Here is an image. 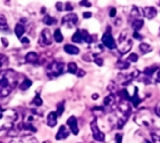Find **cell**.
<instances>
[{
  "instance_id": "cell-1",
  "label": "cell",
  "mask_w": 160,
  "mask_h": 143,
  "mask_svg": "<svg viewBox=\"0 0 160 143\" xmlns=\"http://www.w3.org/2000/svg\"><path fill=\"white\" fill-rule=\"evenodd\" d=\"M18 74L12 69L0 70V98L8 96L18 84Z\"/></svg>"
},
{
  "instance_id": "cell-2",
  "label": "cell",
  "mask_w": 160,
  "mask_h": 143,
  "mask_svg": "<svg viewBox=\"0 0 160 143\" xmlns=\"http://www.w3.org/2000/svg\"><path fill=\"white\" fill-rule=\"evenodd\" d=\"M18 120V113L12 109H0V136L9 132L15 122Z\"/></svg>"
},
{
  "instance_id": "cell-3",
  "label": "cell",
  "mask_w": 160,
  "mask_h": 143,
  "mask_svg": "<svg viewBox=\"0 0 160 143\" xmlns=\"http://www.w3.org/2000/svg\"><path fill=\"white\" fill-rule=\"evenodd\" d=\"M133 46V41L130 38L129 33L128 30H124L118 38V44H117V49L121 54H126L128 52Z\"/></svg>"
},
{
  "instance_id": "cell-4",
  "label": "cell",
  "mask_w": 160,
  "mask_h": 143,
  "mask_svg": "<svg viewBox=\"0 0 160 143\" xmlns=\"http://www.w3.org/2000/svg\"><path fill=\"white\" fill-rule=\"evenodd\" d=\"M64 70H65V65H64V63L57 62V61H54V62L51 63L46 67V73H47V75L51 79L59 77L60 75H62L64 73Z\"/></svg>"
},
{
  "instance_id": "cell-5",
  "label": "cell",
  "mask_w": 160,
  "mask_h": 143,
  "mask_svg": "<svg viewBox=\"0 0 160 143\" xmlns=\"http://www.w3.org/2000/svg\"><path fill=\"white\" fill-rule=\"evenodd\" d=\"M135 122L142 126L149 127L154 123V119H153L152 113L149 111L142 110L137 113V115L135 117Z\"/></svg>"
},
{
  "instance_id": "cell-6",
  "label": "cell",
  "mask_w": 160,
  "mask_h": 143,
  "mask_svg": "<svg viewBox=\"0 0 160 143\" xmlns=\"http://www.w3.org/2000/svg\"><path fill=\"white\" fill-rule=\"evenodd\" d=\"M90 127H91V130H92L93 138H94L97 141H98V142H103V141H105V135H104V133L99 129L97 119H94V120L91 122Z\"/></svg>"
},
{
  "instance_id": "cell-7",
  "label": "cell",
  "mask_w": 160,
  "mask_h": 143,
  "mask_svg": "<svg viewBox=\"0 0 160 143\" xmlns=\"http://www.w3.org/2000/svg\"><path fill=\"white\" fill-rule=\"evenodd\" d=\"M78 22H79V18H78V15L75 13H68L62 18V25L69 29L75 27Z\"/></svg>"
},
{
  "instance_id": "cell-8",
  "label": "cell",
  "mask_w": 160,
  "mask_h": 143,
  "mask_svg": "<svg viewBox=\"0 0 160 143\" xmlns=\"http://www.w3.org/2000/svg\"><path fill=\"white\" fill-rule=\"evenodd\" d=\"M52 37L53 36H52L51 31L48 28H46L41 31L40 37L38 39V43L41 46H50L52 43Z\"/></svg>"
},
{
  "instance_id": "cell-9",
  "label": "cell",
  "mask_w": 160,
  "mask_h": 143,
  "mask_svg": "<svg viewBox=\"0 0 160 143\" xmlns=\"http://www.w3.org/2000/svg\"><path fill=\"white\" fill-rule=\"evenodd\" d=\"M101 40H102V43H103V45H105L108 49H110V50H113V49H115L116 48V42H115V40H114V38H113V37L112 36V34H111V30L109 29V31H107L104 35H103V37H102V38H101Z\"/></svg>"
},
{
  "instance_id": "cell-10",
  "label": "cell",
  "mask_w": 160,
  "mask_h": 143,
  "mask_svg": "<svg viewBox=\"0 0 160 143\" xmlns=\"http://www.w3.org/2000/svg\"><path fill=\"white\" fill-rule=\"evenodd\" d=\"M104 107L108 110H114L116 108V97L114 95H110L105 97L104 101Z\"/></svg>"
},
{
  "instance_id": "cell-11",
  "label": "cell",
  "mask_w": 160,
  "mask_h": 143,
  "mask_svg": "<svg viewBox=\"0 0 160 143\" xmlns=\"http://www.w3.org/2000/svg\"><path fill=\"white\" fill-rule=\"evenodd\" d=\"M67 125L68 126L70 131L74 134V135H78L79 134V127H78V122L75 116H71L68 119L67 121Z\"/></svg>"
},
{
  "instance_id": "cell-12",
  "label": "cell",
  "mask_w": 160,
  "mask_h": 143,
  "mask_svg": "<svg viewBox=\"0 0 160 143\" xmlns=\"http://www.w3.org/2000/svg\"><path fill=\"white\" fill-rule=\"evenodd\" d=\"M142 15L145 18H147L149 20H152L158 15V10L154 7H145L142 8Z\"/></svg>"
},
{
  "instance_id": "cell-13",
  "label": "cell",
  "mask_w": 160,
  "mask_h": 143,
  "mask_svg": "<svg viewBox=\"0 0 160 143\" xmlns=\"http://www.w3.org/2000/svg\"><path fill=\"white\" fill-rule=\"evenodd\" d=\"M68 136H69V131L68 130L66 126H61L58 132H57V134H56V136H55V139L57 141H61V140L67 139Z\"/></svg>"
},
{
  "instance_id": "cell-14",
  "label": "cell",
  "mask_w": 160,
  "mask_h": 143,
  "mask_svg": "<svg viewBox=\"0 0 160 143\" xmlns=\"http://www.w3.org/2000/svg\"><path fill=\"white\" fill-rule=\"evenodd\" d=\"M57 114L55 111H52L47 116V125L50 127H54L57 125Z\"/></svg>"
},
{
  "instance_id": "cell-15",
  "label": "cell",
  "mask_w": 160,
  "mask_h": 143,
  "mask_svg": "<svg viewBox=\"0 0 160 143\" xmlns=\"http://www.w3.org/2000/svg\"><path fill=\"white\" fill-rule=\"evenodd\" d=\"M64 50L68 54H74V55H76V54H79L80 53V49L78 47L74 46V45H71V44L65 45Z\"/></svg>"
},
{
  "instance_id": "cell-16",
  "label": "cell",
  "mask_w": 160,
  "mask_h": 143,
  "mask_svg": "<svg viewBox=\"0 0 160 143\" xmlns=\"http://www.w3.org/2000/svg\"><path fill=\"white\" fill-rule=\"evenodd\" d=\"M140 8L137 7H133L131 11H130V15H129V22H132L134 20H137V19H141V15L142 13L140 12Z\"/></svg>"
},
{
  "instance_id": "cell-17",
  "label": "cell",
  "mask_w": 160,
  "mask_h": 143,
  "mask_svg": "<svg viewBox=\"0 0 160 143\" xmlns=\"http://www.w3.org/2000/svg\"><path fill=\"white\" fill-rule=\"evenodd\" d=\"M144 24V22L142 19H137L131 22V27L135 30V32H139Z\"/></svg>"
},
{
  "instance_id": "cell-18",
  "label": "cell",
  "mask_w": 160,
  "mask_h": 143,
  "mask_svg": "<svg viewBox=\"0 0 160 143\" xmlns=\"http://www.w3.org/2000/svg\"><path fill=\"white\" fill-rule=\"evenodd\" d=\"M82 32V41L88 43V44H93L94 43V37L92 35L88 33L87 30H81Z\"/></svg>"
},
{
  "instance_id": "cell-19",
  "label": "cell",
  "mask_w": 160,
  "mask_h": 143,
  "mask_svg": "<svg viewBox=\"0 0 160 143\" xmlns=\"http://www.w3.org/2000/svg\"><path fill=\"white\" fill-rule=\"evenodd\" d=\"M38 60V55L34 52H28L26 55H25V61L27 63H30V64H36Z\"/></svg>"
},
{
  "instance_id": "cell-20",
  "label": "cell",
  "mask_w": 160,
  "mask_h": 143,
  "mask_svg": "<svg viewBox=\"0 0 160 143\" xmlns=\"http://www.w3.org/2000/svg\"><path fill=\"white\" fill-rule=\"evenodd\" d=\"M158 69H159L158 67H157V66H151V67H146L144 69L143 74L145 76H147L148 78H151V77H153L154 73H156Z\"/></svg>"
},
{
  "instance_id": "cell-21",
  "label": "cell",
  "mask_w": 160,
  "mask_h": 143,
  "mask_svg": "<svg viewBox=\"0 0 160 143\" xmlns=\"http://www.w3.org/2000/svg\"><path fill=\"white\" fill-rule=\"evenodd\" d=\"M14 32H15V35L17 36V37H18V38H21L22 36H23V34H24V32H25V28H24L23 24H22V23H17L16 26H15Z\"/></svg>"
},
{
  "instance_id": "cell-22",
  "label": "cell",
  "mask_w": 160,
  "mask_h": 143,
  "mask_svg": "<svg viewBox=\"0 0 160 143\" xmlns=\"http://www.w3.org/2000/svg\"><path fill=\"white\" fill-rule=\"evenodd\" d=\"M129 67H130V64L128 60L127 61L126 60H119L116 63V67L121 69V70H126V69L129 68Z\"/></svg>"
},
{
  "instance_id": "cell-23",
  "label": "cell",
  "mask_w": 160,
  "mask_h": 143,
  "mask_svg": "<svg viewBox=\"0 0 160 143\" xmlns=\"http://www.w3.org/2000/svg\"><path fill=\"white\" fill-rule=\"evenodd\" d=\"M7 30H8L7 19L3 14H0V31H7Z\"/></svg>"
},
{
  "instance_id": "cell-24",
  "label": "cell",
  "mask_w": 160,
  "mask_h": 143,
  "mask_svg": "<svg viewBox=\"0 0 160 143\" xmlns=\"http://www.w3.org/2000/svg\"><path fill=\"white\" fill-rule=\"evenodd\" d=\"M140 51L142 52V53L144 54V53H148V52H152L153 48L148 43H141L140 44Z\"/></svg>"
},
{
  "instance_id": "cell-25",
  "label": "cell",
  "mask_w": 160,
  "mask_h": 143,
  "mask_svg": "<svg viewBox=\"0 0 160 143\" xmlns=\"http://www.w3.org/2000/svg\"><path fill=\"white\" fill-rule=\"evenodd\" d=\"M43 22L47 25H53L57 22L56 19H54L53 17L50 16L49 14L45 15V17L43 18Z\"/></svg>"
},
{
  "instance_id": "cell-26",
  "label": "cell",
  "mask_w": 160,
  "mask_h": 143,
  "mask_svg": "<svg viewBox=\"0 0 160 143\" xmlns=\"http://www.w3.org/2000/svg\"><path fill=\"white\" fill-rule=\"evenodd\" d=\"M71 40L74 42V43H81L82 41V32L81 30H77L75 32V34L72 36L71 37Z\"/></svg>"
},
{
  "instance_id": "cell-27",
  "label": "cell",
  "mask_w": 160,
  "mask_h": 143,
  "mask_svg": "<svg viewBox=\"0 0 160 143\" xmlns=\"http://www.w3.org/2000/svg\"><path fill=\"white\" fill-rule=\"evenodd\" d=\"M53 38L55 39V41H56L57 43H60V42H62V41L64 40V37H63V35H62L60 29H56V30L54 31Z\"/></svg>"
},
{
  "instance_id": "cell-28",
  "label": "cell",
  "mask_w": 160,
  "mask_h": 143,
  "mask_svg": "<svg viewBox=\"0 0 160 143\" xmlns=\"http://www.w3.org/2000/svg\"><path fill=\"white\" fill-rule=\"evenodd\" d=\"M78 70H79V69H78V67H77L76 63L71 62V63H69V64L68 65V71L69 73H71V74H76Z\"/></svg>"
},
{
  "instance_id": "cell-29",
  "label": "cell",
  "mask_w": 160,
  "mask_h": 143,
  "mask_svg": "<svg viewBox=\"0 0 160 143\" xmlns=\"http://www.w3.org/2000/svg\"><path fill=\"white\" fill-rule=\"evenodd\" d=\"M31 85H32V81H31L30 80H28V79H25V80L21 83L20 89H21L22 91H25V90H27Z\"/></svg>"
},
{
  "instance_id": "cell-30",
  "label": "cell",
  "mask_w": 160,
  "mask_h": 143,
  "mask_svg": "<svg viewBox=\"0 0 160 143\" xmlns=\"http://www.w3.org/2000/svg\"><path fill=\"white\" fill-rule=\"evenodd\" d=\"M34 106H36V107H40L41 105H42V103H43V101H42V99H41V97H40V96L38 95V94H37L36 95V96H35V98L32 100V102H31Z\"/></svg>"
},
{
  "instance_id": "cell-31",
  "label": "cell",
  "mask_w": 160,
  "mask_h": 143,
  "mask_svg": "<svg viewBox=\"0 0 160 143\" xmlns=\"http://www.w3.org/2000/svg\"><path fill=\"white\" fill-rule=\"evenodd\" d=\"M8 65V58L6 55L0 53V68Z\"/></svg>"
},
{
  "instance_id": "cell-32",
  "label": "cell",
  "mask_w": 160,
  "mask_h": 143,
  "mask_svg": "<svg viewBox=\"0 0 160 143\" xmlns=\"http://www.w3.org/2000/svg\"><path fill=\"white\" fill-rule=\"evenodd\" d=\"M64 111H65V102L63 101V102H61V103H59L57 105V111L55 112H56L57 116H61L63 114Z\"/></svg>"
},
{
  "instance_id": "cell-33",
  "label": "cell",
  "mask_w": 160,
  "mask_h": 143,
  "mask_svg": "<svg viewBox=\"0 0 160 143\" xmlns=\"http://www.w3.org/2000/svg\"><path fill=\"white\" fill-rule=\"evenodd\" d=\"M128 62H133V63H136L138 60H139V56L137 53H130V55L128 57L127 59Z\"/></svg>"
},
{
  "instance_id": "cell-34",
  "label": "cell",
  "mask_w": 160,
  "mask_h": 143,
  "mask_svg": "<svg viewBox=\"0 0 160 143\" xmlns=\"http://www.w3.org/2000/svg\"><path fill=\"white\" fill-rule=\"evenodd\" d=\"M21 143H38V141L35 138L25 137V138H22V140L21 141Z\"/></svg>"
},
{
  "instance_id": "cell-35",
  "label": "cell",
  "mask_w": 160,
  "mask_h": 143,
  "mask_svg": "<svg viewBox=\"0 0 160 143\" xmlns=\"http://www.w3.org/2000/svg\"><path fill=\"white\" fill-rule=\"evenodd\" d=\"M93 112L96 113V114L98 113V114L101 116V115L105 112V109H104L103 107H97V108H94V109H93Z\"/></svg>"
},
{
  "instance_id": "cell-36",
  "label": "cell",
  "mask_w": 160,
  "mask_h": 143,
  "mask_svg": "<svg viewBox=\"0 0 160 143\" xmlns=\"http://www.w3.org/2000/svg\"><path fill=\"white\" fill-rule=\"evenodd\" d=\"M94 62L98 65V66H99V67H101V66H103V59L102 58H100V57H98V56H95L94 57Z\"/></svg>"
},
{
  "instance_id": "cell-37",
  "label": "cell",
  "mask_w": 160,
  "mask_h": 143,
  "mask_svg": "<svg viewBox=\"0 0 160 143\" xmlns=\"http://www.w3.org/2000/svg\"><path fill=\"white\" fill-rule=\"evenodd\" d=\"M133 37H134L136 39H139V40H142V39L143 38V37H142L139 32H135V31H134V33H133Z\"/></svg>"
},
{
  "instance_id": "cell-38",
  "label": "cell",
  "mask_w": 160,
  "mask_h": 143,
  "mask_svg": "<svg viewBox=\"0 0 160 143\" xmlns=\"http://www.w3.org/2000/svg\"><path fill=\"white\" fill-rule=\"evenodd\" d=\"M122 140H123V136L121 134H116L115 135V141L116 143H122Z\"/></svg>"
},
{
  "instance_id": "cell-39",
  "label": "cell",
  "mask_w": 160,
  "mask_h": 143,
  "mask_svg": "<svg viewBox=\"0 0 160 143\" xmlns=\"http://www.w3.org/2000/svg\"><path fill=\"white\" fill-rule=\"evenodd\" d=\"M56 8L59 10V11H62L63 9H65V7L63 6V4L61 2H57L56 3Z\"/></svg>"
},
{
  "instance_id": "cell-40",
  "label": "cell",
  "mask_w": 160,
  "mask_h": 143,
  "mask_svg": "<svg viewBox=\"0 0 160 143\" xmlns=\"http://www.w3.org/2000/svg\"><path fill=\"white\" fill-rule=\"evenodd\" d=\"M73 9V7L71 6V4L70 3H67L66 4V6H65V10H67V11H70V10H72Z\"/></svg>"
},
{
  "instance_id": "cell-41",
  "label": "cell",
  "mask_w": 160,
  "mask_h": 143,
  "mask_svg": "<svg viewBox=\"0 0 160 143\" xmlns=\"http://www.w3.org/2000/svg\"><path fill=\"white\" fill-rule=\"evenodd\" d=\"M76 74H77V76H78V77H80V78H81V77H83V76L85 75V71H84V70H82V69H79V70L77 71V73H76Z\"/></svg>"
},
{
  "instance_id": "cell-42",
  "label": "cell",
  "mask_w": 160,
  "mask_h": 143,
  "mask_svg": "<svg viewBox=\"0 0 160 143\" xmlns=\"http://www.w3.org/2000/svg\"><path fill=\"white\" fill-rule=\"evenodd\" d=\"M80 5L84 6V7H91V3L88 2V1H81V2H80Z\"/></svg>"
},
{
  "instance_id": "cell-43",
  "label": "cell",
  "mask_w": 160,
  "mask_h": 143,
  "mask_svg": "<svg viewBox=\"0 0 160 143\" xmlns=\"http://www.w3.org/2000/svg\"><path fill=\"white\" fill-rule=\"evenodd\" d=\"M155 111H156V113H157V114H158V115L160 117V102L159 103H158V105H157V107H156Z\"/></svg>"
},
{
  "instance_id": "cell-44",
  "label": "cell",
  "mask_w": 160,
  "mask_h": 143,
  "mask_svg": "<svg viewBox=\"0 0 160 143\" xmlns=\"http://www.w3.org/2000/svg\"><path fill=\"white\" fill-rule=\"evenodd\" d=\"M115 15H116V9L114 7H112L111 9V12H110V16L111 17H115Z\"/></svg>"
},
{
  "instance_id": "cell-45",
  "label": "cell",
  "mask_w": 160,
  "mask_h": 143,
  "mask_svg": "<svg viewBox=\"0 0 160 143\" xmlns=\"http://www.w3.org/2000/svg\"><path fill=\"white\" fill-rule=\"evenodd\" d=\"M21 42L22 43H24V44H29L30 43V40L27 37H22V38H21Z\"/></svg>"
},
{
  "instance_id": "cell-46",
  "label": "cell",
  "mask_w": 160,
  "mask_h": 143,
  "mask_svg": "<svg viewBox=\"0 0 160 143\" xmlns=\"http://www.w3.org/2000/svg\"><path fill=\"white\" fill-rule=\"evenodd\" d=\"M91 17H92V13L91 12H84L83 13V18L88 19V18H91Z\"/></svg>"
},
{
  "instance_id": "cell-47",
  "label": "cell",
  "mask_w": 160,
  "mask_h": 143,
  "mask_svg": "<svg viewBox=\"0 0 160 143\" xmlns=\"http://www.w3.org/2000/svg\"><path fill=\"white\" fill-rule=\"evenodd\" d=\"M92 98H93V99H98V94L93 95V96H92Z\"/></svg>"
},
{
  "instance_id": "cell-48",
  "label": "cell",
  "mask_w": 160,
  "mask_h": 143,
  "mask_svg": "<svg viewBox=\"0 0 160 143\" xmlns=\"http://www.w3.org/2000/svg\"><path fill=\"white\" fill-rule=\"evenodd\" d=\"M157 79H158V81H160V68L158 70V78Z\"/></svg>"
},
{
  "instance_id": "cell-49",
  "label": "cell",
  "mask_w": 160,
  "mask_h": 143,
  "mask_svg": "<svg viewBox=\"0 0 160 143\" xmlns=\"http://www.w3.org/2000/svg\"><path fill=\"white\" fill-rule=\"evenodd\" d=\"M155 133H156V134H157V135H158V137H160V130H158V131H156Z\"/></svg>"
},
{
  "instance_id": "cell-50",
  "label": "cell",
  "mask_w": 160,
  "mask_h": 143,
  "mask_svg": "<svg viewBox=\"0 0 160 143\" xmlns=\"http://www.w3.org/2000/svg\"><path fill=\"white\" fill-rule=\"evenodd\" d=\"M159 37H160V29H159Z\"/></svg>"
}]
</instances>
